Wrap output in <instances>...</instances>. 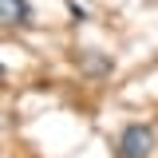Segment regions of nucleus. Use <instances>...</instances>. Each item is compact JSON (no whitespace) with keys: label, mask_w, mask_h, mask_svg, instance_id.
Returning <instances> with one entry per match:
<instances>
[{"label":"nucleus","mask_w":158,"mask_h":158,"mask_svg":"<svg viewBox=\"0 0 158 158\" xmlns=\"http://www.w3.org/2000/svg\"><path fill=\"white\" fill-rule=\"evenodd\" d=\"M79 63H83L87 71H107V67H111V63H107L103 56H79Z\"/></svg>","instance_id":"nucleus-3"},{"label":"nucleus","mask_w":158,"mask_h":158,"mask_svg":"<svg viewBox=\"0 0 158 158\" xmlns=\"http://www.w3.org/2000/svg\"><path fill=\"white\" fill-rule=\"evenodd\" d=\"M0 24H32V8L24 0H0Z\"/></svg>","instance_id":"nucleus-2"},{"label":"nucleus","mask_w":158,"mask_h":158,"mask_svg":"<svg viewBox=\"0 0 158 158\" xmlns=\"http://www.w3.org/2000/svg\"><path fill=\"white\" fill-rule=\"evenodd\" d=\"M118 154L123 158H150L154 154V131L142 127V123H131L118 135Z\"/></svg>","instance_id":"nucleus-1"}]
</instances>
